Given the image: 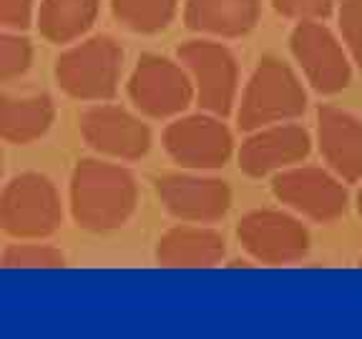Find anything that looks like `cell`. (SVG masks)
Returning <instances> with one entry per match:
<instances>
[{"instance_id":"6da1fadb","label":"cell","mask_w":362,"mask_h":339,"mask_svg":"<svg viewBox=\"0 0 362 339\" xmlns=\"http://www.w3.org/2000/svg\"><path fill=\"white\" fill-rule=\"evenodd\" d=\"M139 206V181L121 161L81 158L68 181V214L90 234L116 232Z\"/></svg>"},{"instance_id":"7a4b0ae2","label":"cell","mask_w":362,"mask_h":339,"mask_svg":"<svg viewBox=\"0 0 362 339\" xmlns=\"http://www.w3.org/2000/svg\"><path fill=\"white\" fill-rule=\"evenodd\" d=\"M53 78L74 101H111L124 78V48L111 35H86L63 48L53 66Z\"/></svg>"},{"instance_id":"3957f363","label":"cell","mask_w":362,"mask_h":339,"mask_svg":"<svg viewBox=\"0 0 362 339\" xmlns=\"http://www.w3.org/2000/svg\"><path fill=\"white\" fill-rule=\"evenodd\" d=\"M307 108V90L300 76L279 58H262L244 83L237 101V126L257 131L272 124L297 121Z\"/></svg>"},{"instance_id":"277c9868","label":"cell","mask_w":362,"mask_h":339,"mask_svg":"<svg viewBox=\"0 0 362 339\" xmlns=\"http://www.w3.org/2000/svg\"><path fill=\"white\" fill-rule=\"evenodd\" d=\"M63 216L61 191L45 174L23 171L0 189V232L11 239H51Z\"/></svg>"},{"instance_id":"5b68a950","label":"cell","mask_w":362,"mask_h":339,"mask_svg":"<svg viewBox=\"0 0 362 339\" xmlns=\"http://www.w3.org/2000/svg\"><path fill=\"white\" fill-rule=\"evenodd\" d=\"M176 61L187 68L194 85V101L206 113L226 119L239 101V63L224 43L211 38L179 45Z\"/></svg>"},{"instance_id":"8992f818","label":"cell","mask_w":362,"mask_h":339,"mask_svg":"<svg viewBox=\"0 0 362 339\" xmlns=\"http://www.w3.org/2000/svg\"><path fill=\"white\" fill-rule=\"evenodd\" d=\"M126 93L136 111L156 121H171L194 103V85L187 68L156 53H144L136 61Z\"/></svg>"},{"instance_id":"52a82bcc","label":"cell","mask_w":362,"mask_h":339,"mask_svg":"<svg viewBox=\"0 0 362 339\" xmlns=\"http://www.w3.org/2000/svg\"><path fill=\"white\" fill-rule=\"evenodd\" d=\"M164 151L187 171H216L229 164L234 153V133L214 113L176 116L164 129Z\"/></svg>"},{"instance_id":"ba28073f","label":"cell","mask_w":362,"mask_h":339,"mask_svg":"<svg viewBox=\"0 0 362 339\" xmlns=\"http://www.w3.org/2000/svg\"><path fill=\"white\" fill-rule=\"evenodd\" d=\"M289 51L305 81L322 96H334L350 85L352 58L322 20H302L289 35Z\"/></svg>"},{"instance_id":"9c48e42d","label":"cell","mask_w":362,"mask_h":339,"mask_svg":"<svg viewBox=\"0 0 362 339\" xmlns=\"http://www.w3.org/2000/svg\"><path fill=\"white\" fill-rule=\"evenodd\" d=\"M272 194L294 214L317 224H329L347 209V186L337 174L322 166H292L272 176Z\"/></svg>"},{"instance_id":"30bf717a","label":"cell","mask_w":362,"mask_h":339,"mask_svg":"<svg viewBox=\"0 0 362 339\" xmlns=\"http://www.w3.org/2000/svg\"><path fill=\"white\" fill-rule=\"evenodd\" d=\"M237 239L242 249L259 264H297L310 251V232L294 214L279 209H257L239 219Z\"/></svg>"},{"instance_id":"8fae6325","label":"cell","mask_w":362,"mask_h":339,"mask_svg":"<svg viewBox=\"0 0 362 339\" xmlns=\"http://www.w3.org/2000/svg\"><path fill=\"white\" fill-rule=\"evenodd\" d=\"M81 138L111 161H139L151 151V129L139 113L119 103H93L78 116Z\"/></svg>"},{"instance_id":"7c38bea8","label":"cell","mask_w":362,"mask_h":339,"mask_svg":"<svg viewBox=\"0 0 362 339\" xmlns=\"http://www.w3.org/2000/svg\"><path fill=\"white\" fill-rule=\"evenodd\" d=\"M156 196L166 214L184 224H216L232 209V189L216 176L166 174L156 179Z\"/></svg>"},{"instance_id":"4fadbf2b","label":"cell","mask_w":362,"mask_h":339,"mask_svg":"<svg viewBox=\"0 0 362 339\" xmlns=\"http://www.w3.org/2000/svg\"><path fill=\"white\" fill-rule=\"evenodd\" d=\"M312 151V136L305 126L284 121L249 131L237 151V164L249 179H264L302 164Z\"/></svg>"},{"instance_id":"5bb4252c","label":"cell","mask_w":362,"mask_h":339,"mask_svg":"<svg viewBox=\"0 0 362 339\" xmlns=\"http://www.w3.org/2000/svg\"><path fill=\"white\" fill-rule=\"evenodd\" d=\"M320 156L345 184L362 179V124L337 106H320L315 121Z\"/></svg>"},{"instance_id":"9a60e30c","label":"cell","mask_w":362,"mask_h":339,"mask_svg":"<svg viewBox=\"0 0 362 339\" xmlns=\"http://www.w3.org/2000/svg\"><path fill=\"white\" fill-rule=\"evenodd\" d=\"M156 264L164 269H211L226 256V239L211 224L171 226L156 242Z\"/></svg>"},{"instance_id":"2e32d148","label":"cell","mask_w":362,"mask_h":339,"mask_svg":"<svg viewBox=\"0 0 362 339\" xmlns=\"http://www.w3.org/2000/svg\"><path fill=\"white\" fill-rule=\"evenodd\" d=\"M262 0H187L184 23L206 38H242L257 28Z\"/></svg>"},{"instance_id":"e0dca14e","label":"cell","mask_w":362,"mask_h":339,"mask_svg":"<svg viewBox=\"0 0 362 339\" xmlns=\"http://www.w3.org/2000/svg\"><path fill=\"white\" fill-rule=\"evenodd\" d=\"M56 103L48 93H0V141L28 146L56 124Z\"/></svg>"},{"instance_id":"ac0fdd59","label":"cell","mask_w":362,"mask_h":339,"mask_svg":"<svg viewBox=\"0 0 362 339\" xmlns=\"http://www.w3.org/2000/svg\"><path fill=\"white\" fill-rule=\"evenodd\" d=\"M101 0H40L35 6V28L53 45H71L86 38L96 25Z\"/></svg>"},{"instance_id":"d6986e66","label":"cell","mask_w":362,"mask_h":339,"mask_svg":"<svg viewBox=\"0 0 362 339\" xmlns=\"http://www.w3.org/2000/svg\"><path fill=\"white\" fill-rule=\"evenodd\" d=\"M121 28L139 35H156L174 23L179 0H108Z\"/></svg>"},{"instance_id":"ffe728a7","label":"cell","mask_w":362,"mask_h":339,"mask_svg":"<svg viewBox=\"0 0 362 339\" xmlns=\"http://www.w3.org/2000/svg\"><path fill=\"white\" fill-rule=\"evenodd\" d=\"M66 254L45 239H16L0 251V269H63Z\"/></svg>"},{"instance_id":"44dd1931","label":"cell","mask_w":362,"mask_h":339,"mask_svg":"<svg viewBox=\"0 0 362 339\" xmlns=\"http://www.w3.org/2000/svg\"><path fill=\"white\" fill-rule=\"evenodd\" d=\"M33 43L23 30L0 28V83L23 78L33 66Z\"/></svg>"},{"instance_id":"7402d4cb","label":"cell","mask_w":362,"mask_h":339,"mask_svg":"<svg viewBox=\"0 0 362 339\" xmlns=\"http://www.w3.org/2000/svg\"><path fill=\"white\" fill-rule=\"evenodd\" d=\"M337 28L352 63L362 68V0H337Z\"/></svg>"},{"instance_id":"603a6c76","label":"cell","mask_w":362,"mask_h":339,"mask_svg":"<svg viewBox=\"0 0 362 339\" xmlns=\"http://www.w3.org/2000/svg\"><path fill=\"white\" fill-rule=\"evenodd\" d=\"M272 8L289 20H325L337 8V0H272Z\"/></svg>"},{"instance_id":"cb8c5ba5","label":"cell","mask_w":362,"mask_h":339,"mask_svg":"<svg viewBox=\"0 0 362 339\" xmlns=\"http://www.w3.org/2000/svg\"><path fill=\"white\" fill-rule=\"evenodd\" d=\"M38 0H0V28L25 30L35 20Z\"/></svg>"},{"instance_id":"d4e9b609","label":"cell","mask_w":362,"mask_h":339,"mask_svg":"<svg viewBox=\"0 0 362 339\" xmlns=\"http://www.w3.org/2000/svg\"><path fill=\"white\" fill-rule=\"evenodd\" d=\"M3 174H6V156L0 151V184H3Z\"/></svg>"},{"instance_id":"484cf974","label":"cell","mask_w":362,"mask_h":339,"mask_svg":"<svg viewBox=\"0 0 362 339\" xmlns=\"http://www.w3.org/2000/svg\"><path fill=\"white\" fill-rule=\"evenodd\" d=\"M357 214H360V219H362V186H360V191H357Z\"/></svg>"},{"instance_id":"4316f807","label":"cell","mask_w":362,"mask_h":339,"mask_svg":"<svg viewBox=\"0 0 362 339\" xmlns=\"http://www.w3.org/2000/svg\"><path fill=\"white\" fill-rule=\"evenodd\" d=\"M360 266H362V256H360Z\"/></svg>"}]
</instances>
